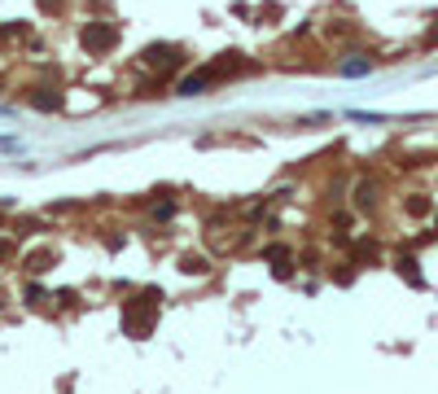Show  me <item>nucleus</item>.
I'll return each mask as SVG.
<instances>
[{
    "instance_id": "f257e3e1",
    "label": "nucleus",
    "mask_w": 438,
    "mask_h": 394,
    "mask_svg": "<svg viewBox=\"0 0 438 394\" xmlns=\"http://www.w3.org/2000/svg\"><path fill=\"white\" fill-rule=\"evenodd\" d=\"M118 40V31L110 27V22H88L84 31H79V44H84L88 53H110Z\"/></svg>"
},
{
    "instance_id": "f03ea898",
    "label": "nucleus",
    "mask_w": 438,
    "mask_h": 394,
    "mask_svg": "<svg viewBox=\"0 0 438 394\" xmlns=\"http://www.w3.org/2000/svg\"><path fill=\"white\" fill-rule=\"evenodd\" d=\"M140 57H145L149 66H167L171 57H180V49H171V44H153V49H145Z\"/></svg>"
},
{
    "instance_id": "7ed1b4c3",
    "label": "nucleus",
    "mask_w": 438,
    "mask_h": 394,
    "mask_svg": "<svg viewBox=\"0 0 438 394\" xmlns=\"http://www.w3.org/2000/svg\"><path fill=\"white\" fill-rule=\"evenodd\" d=\"M206 70H197V75H188V79H180V88H175V92H180V97H197V92H202L206 88Z\"/></svg>"
},
{
    "instance_id": "20e7f679",
    "label": "nucleus",
    "mask_w": 438,
    "mask_h": 394,
    "mask_svg": "<svg viewBox=\"0 0 438 394\" xmlns=\"http://www.w3.org/2000/svg\"><path fill=\"white\" fill-rule=\"evenodd\" d=\"M35 105H40V110H57V105H62V97H57L53 88H40V92H35Z\"/></svg>"
},
{
    "instance_id": "39448f33",
    "label": "nucleus",
    "mask_w": 438,
    "mask_h": 394,
    "mask_svg": "<svg viewBox=\"0 0 438 394\" xmlns=\"http://www.w3.org/2000/svg\"><path fill=\"white\" fill-rule=\"evenodd\" d=\"M342 70H347V75H364V70H369V62H347Z\"/></svg>"
},
{
    "instance_id": "423d86ee",
    "label": "nucleus",
    "mask_w": 438,
    "mask_h": 394,
    "mask_svg": "<svg viewBox=\"0 0 438 394\" xmlns=\"http://www.w3.org/2000/svg\"><path fill=\"white\" fill-rule=\"evenodd\" d=\"M0 259H9V241H0Z\"/></svg>"
}]
</instances>
